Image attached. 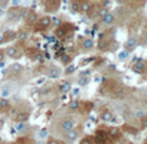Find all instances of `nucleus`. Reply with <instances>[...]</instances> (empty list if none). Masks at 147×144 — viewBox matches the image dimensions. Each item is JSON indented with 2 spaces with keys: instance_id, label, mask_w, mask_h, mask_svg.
Here are the masks:
<instances>
[{
  "instance_id": "f257e3e1",
  "label": "nucleus",
  "mask_w": 147,
  "mask_h": 144,
  "mask_svg": "<svg viewBox=\"0 0 147 144\" xmlns=\"http://www.w3.org/2000/svg\"><path fill=\"white\" fill-rule=\"evenodd\" d=\"M24 13H25V8H20V6H13L8 10L6 13V19L8 20H19L24 18Z\"/></svg>"
},
{
  "instance_id": "f03ea898",
  "label": "nucleus",
  "mask_w": 147,
  "mask_h": 144,
  "mask_svg": "<svg viewBox=\"0 0 147 144\" xmlns=\"http://www.w3.org/2000/svg\"><path fill=\"white\" fill-rule=\"evenodd\" d=\"M51 25H52L51 16H42V18H39L36 20V23L34 24V31H43V30H47Z\"/></svg>"
},
{
  "instance_id": "7ed1b4c3",
  "label": "nucleus",
  "mask_w": 147,
  "mask_h": 144,
  "mask_svg": "<svg viewBox=\"0 0 147 144\" xmlns=\"http://www.w3.org/2000/svg\"><path fill=\"white\" fill-rule=\"evenodd\" d=\"M26 25H34L36 23V20H38V15H36L35 11H33V10H28L25 9V13H24V18Z\"/></svg>"
},
{
  "instance_id": "20e7f679",
  "label": "nucleus",
  "mask_w": 147,
  "mask_h": 144,
  "mask_svg": "<svg viewBox=\"0 0 147 144\" xmlns=\"http://www.w3.org/2000/svg\"><path fill=\"white\" fill-rule=\"evenodd\" d=\"M62 0H45V10L48 13H54L59 9Z\"/></svg>"
},
{
  "instance_id": "39448f33",
  "label": "nucleus",
  "mask_w": 147,
  "mask_h": 144,
  "mask_svg": "<svg viewBox=\"0 0 147 144\" xmlns=\"http://www.w3.org/2000/svg\"><path fill=\"white\" fill-rule=\"evenodd\" d=\"M74 128V122H73L72 119L67 118V119H63L62 123H61V130L62 132H68V130H71Z\"/></svg>"
},
{
  "instance_id": "423d86ee",
  "label": "nucleus",
  "mask_w": 147,
  "mask_h": 144,
  "mask_svg": "<svg viewBox=\"0 0 147 144\" xmlns=\"http://www.w3.org/2000/svg\"><path fill=\"white\" fill-rule=\"evenodd\" d=\"M64 139H65V142H68V143H73V142H76V140L78 139V132H77L76 129H71V130H68V132H65Z\"/></svg>"
},
{
  "instance_id": "0eeeda50",
  "label": "nucleus",
  "mask_w": 147,
  "mask_h": 144,
  "mask_svg": "<svg viewBox=\"0 0 147 144\" xmlns=\"http://www.w3.org/2000/svg\"><path fill=\"white\" fill-rule=\"evenodd\" d=\"M91 9H92V4L88 0H82V1L79 3V11L84 13V14H88V13L91 11Z\"/></svg>"
},
{
  "instance_id": "6e6552de",
  "label": "nucleus",
  "mask_w": 147,
  "mask_h": 144,
  "mask_svg": "<svg viewBox=\"0 0 147 144\" xmlns=\"http://www.w3.org/2000/svg\"><path fill=\"white\" fill-rule=\"evenodd\" d=\"M102 20L106 25H113L116 21V16L113 15L112 13H107V14H105L102 16Z\"/></svg>"
},
{
  "instance_id": "1a4fd4ad",
  "label": "nucleus",
  "mask_w": 147,
  "mask_h": 144,
  "mask_svg": "<svg viewBox=\"0 0 147 144\" xmlns=\"http://www.w3.org/2000/svg\"><path fill=\"white\" fill-rule=\"evenodd\" d=\"M137 45V38H135V36H131V38H128V40L126 42L125 44V48L127 52H131V50H133L136 48Z\"/></svg>"
},
{
  "instance_id": "9d476101",
  "label": "nucleus",
  "mask_w": 147,
  "mask_h": 144,
  "mask_svg": "<svg viewBox=\"0 0 147 144\" xmlns=\"http://www.w3.org/2000/svg\"><path fill=\"white\" fill-rule=\"evenodd\" d=\"M94 142H97V143H106L107 142V132H103V130H97Z\"/></svg>"
},
{
  "instance_id": "9b49d317",
  "label": "nucleus",
  "mask_w": 147,
  "mask_h": 144,
  "mask_svg": "<svg viewBox=\"0 0 147 144\" xmlns=\"http://www.w3.org/2000/svg\"><path fill=\"white\" fill-rule=\"evenodd\" d=\"M133 72L137 73V74H143V73L146 72V64L142 62H138V63H136L135 65H133Z\"/></svg>"
},
{
  "instance_id": "f8f14e48",
  "label": "nucleus",
  "mask_w": 147,
  "mask_h": 144,
  "mask_svg": "<svg viewBox=\"0 0 147 144\" xmlns=\"http://www.w3.org/2000/svg\"><path fill=\"white\" fill-rule=\"evenodd\" d=\"M65 26L67 24H62L61 26H58V28L55 29V36L57 38H59V39H62V38H64V36L67 35V29H65Z\"/></svg>"
},
{
  "instance_id": "ddd939ff",
  "label": "nucleus",
  "mask_w": 147,
  "mask_h": 144,
  "mask_svg": "<svg viewBox=\"0 0 147 144\" xmlns=\"http://www.w3.org/2000/svg\"><path fill=\"white\" fill-rule=\"evenodd\" d=\"M82 48L84 50H92L94 48V43H93V40L91 38H86L82 42Z\"/></svg>"
},
{
  "instance_id": "4468645a",
  "label": "nucleus",
  "mask_w": 147,
  "mask_h": 144,
  "mask_svg": "<svg viewBox=\"0 0 147 144\" xmlns=\"http://www.w3.org/2000/svg\"><path fill=\"white\" fill-rule=\"evenodd\" d=\"M29 119V114L28 113H25V112H19L18 114L15 115V122H18V123H24L26 122V120Z\"/></svg>"
},
{
  "instance_id": "2eb2a0df",
  "label": "nucleus",
  "mask_w": 147,
  "mask_h": 144,
  "mask_svg": "<svg viewBox=\"0 0 147 144\" xmlns=\"http://www.w3.org/2000/svg\"><path fill=\"white\" fill-rule=\"evenodd\" d=\"M107 137H111V138H118L119 137V128L117 127H111L107 130Z\"/></svg>"
},
{
  "instance_id": "dca6fc26",
  "label": "nucleus",
  "mask_w": 147,
  "mask_h": 144,
  "mask_svg": "<svg viewBox=\"0 0 147 144\" xmlns=\"http://www.w3.org/2000/svg\"><path fill=\"white\" fill-rule=\"evenodd\" d=\"M5 54L9 56V58H15L16 55H18V49L15 48V46H8V48L5 49Z\"/></svg>"
},
{
  "instance_id": "f3484780",
  "label": "nucleus",
  "mask_w": 147,
  "mask_h": 144,
  "mask_svg": "<svg viewBox=\"0 0 147 144\" xmlns=\"http://www.w3.org/2000/svg\"><path fill=\"white\" fill-rule=\"evenodd\" d=\"M61 75V70H59L58 68H51L49 69V72H48V76L51 79H55V78H58V76Z\"/></svg>"
},
{
  "instance_id": "a211bd4d",
  "label": "nucleus",
  "mask_w": 147,
  "mask_h": 144,
  "mask_svg": "<svg viewBox=\"0 0 147 144\" xmlns=\"http://www.w3.org/2000/svg\"><path fill=\"white\" fill-rule=\"evenodd\" d=\"M101 119L103 122H111V120H113V114L109 112V110H105V112H102V114H101Z\"/></svg>"
},
{
  "instance_id": "6ab92c4d",
  "label": "nucleus",
  "mask_w": 147,
  "mask_h": 144,
  "mask_svg": "<svg viewBox=\"0 0 147 144\" xmlns=\"http://www.w3.org/2000/svg\"><path fill=\"white\" fill-rule=\"evenodd\" d=\"M9 106H10V103H9L8 99L5 98L0 99V112H6L9 109Z\"/></svg>"
},
{
  "instance_id": "aec40b11",
  "label": "nucleus",
  "mask_w": 147,
  "mask_h": 144,
  "mask_svg": "<svg viewBox=\"0 0 147 144\" xmlns=\"http://www.w3.org/2000/svg\"><path fill=\"white\" fill-rule=\"evenodd\" d=\"M97 46H98V49L99 50H102V52H106V50H108V43L106 42L105 39H101L98 42V44H97Z\"/></svg>"
},
{
  "instance_id": "412c9836",
  "label": "nucleus",
  "mask_w": 147,
  "mask_h": 144,
  "mask_svg": "<svg viewBox=\"0 0 147 144\" xmlns=\"http://www.w3.org/2000/svg\"><path fill=\"white\" fill-rule=\"evenodd\" d=\"M22 70H23V66L20 64H18V63H15V64H13L10 66V72L13 74H19V73H22Z\"/></svg>"
},
{
  "instance_id": "4be33fe9",
  "label": "nucleus",
  "mask_w": 147,
  "mask_h": 144,
  "mask_svg": "<svg viewBox=\"0 0 147 144\" xmlns=\"http://www.w3.org/2000/svg\"><path fill=\"white\" fill-rule=\"evenodd\" d=\"M16 39H18L19 42H25V40L28 39V33L22 30V31H19L18 34H16Z\"/></svg>"
},
{
  "instance_id": "5701e85b",
  "label": "nucleus",
  "mask_w": 147,
  "mask_h": 144,
  "mask_svg": "<svg viewBox=\"0 0 147 144\" xmlns=\"http://www.w3.org/2000/svg\"><path fill=\"white\" fill-rule=\"evenodd\" d=\"M16 38V33L14 31H5L4 33V39L5 40H13Z\"/></svg>"
},
{
  "instance_id": "b1692460",
  "label": "nucleus",
  "mask_w": 147,
  "mask_h": 144,
  "mask_svg": "<svg viewBox=\"0 0 147 144\" xmlns=\"http://www.w3.org/2000/svg\"><path fill=\"white\" fill-rule=\"evenodd\" d=\"M79 109V102L78 100H73V102L69 104V110L74 112V110H78Z\"/></svg>"
},
{
  "instance_id": "393cba45",
  "label": "nucleus",
  "mask_w": 147,
  "mask_h": 144,
  "mask_svg": "<svg viewBox=\"0 0 147 144\" xmlns=\"http://www.w3.org/2000/svg\"><path fill=\"white\" fill-rule=\"evenodd\" d=\"M71 9H72L73 13H78L79 11V1H77V0H73L72 5H71Z\"/></svg>"
},
{
  "instance_id": "a878e982",
  "label": "nucleus",
  "mask_w": 147,
  "mask_h": 144,
  "mask_svg": "<svg viewBox=\"0 0 147 144\" xmlns=\"http://www.w3.org/2000/svg\"><path fill=\"white\" fill-rule=\"evenodd\" d=\"M94 142V138H93V137H91V135H88V137H84V138H83L82 140H81V143L82 144H91V143H93Z\"/></svg>"
},
{
  "instance_id": "bb28decb",
  "label": "nucleus",
  "mask_w": 147,
  "mask_h": 144,
  "mask_svg": "<svg viewBox=\"0 0 147 144\" xmlns=\"http://www.w3.org/2000/svg\"><path fill=\"white\" fill-rule=\"evenodd\" d=\"M71 84H68V83H65V84H62L61 85V90L63 93H67V92H69V90H71Z\"/></svg>"
},
{
  "instance_id": "cd10ccee",
  "label": "nucleus",
  "mask_w": 147,
  "mask_h": 144,
  "mask_svg": "<svg viewBox=\"0 0 147 144\" xmlns=\"http://www.w3.org/2000/svg\"><path fill=\"white\" fill-rule=\"evenodd\" d=\"M107 13H108V10H107L106 8H101L99 9V11H97V16H101L102 18V16L105 14H107Z\"/></svg>"
},
{
  "instance_id": "c85d7f7f",
  "label": "nucleus",
  "mask_w": 147,
  "mask_h": 144,
  "mask_svg": "<svg viewBox=\"0 0 147 144\" xmlns=\"http://www.w3.org/2000/svg\"><path fill=\"white\" fill-rule=\"evenodd\" d=\"M74 70H76V65H73V64L69 65L68 68H67V70H65V74H72Z\"/></svg>"
},
{
  "instance_id": "c756f323",
  "label": "nucleus",
  "mask_w": 147,
  "mask_h": 144,
  "mask_svg": "<svg viewBox=\"0 0 147 144\" xmlns=\"http://www.w3.org/2000/svg\"><path fill=\"white\" fill-rule=\"evenodd\" d=\"M47 143H48V144H61L62 142H61V140H57V139H54V138H48Z\"/></svg>"
},
{
  "instance_id": "7c9ffc66",
  "label": "nucleus",
  "mask_w": 147,
  "mask_h": 144,
  "mask_svg": "<svg viewBox=\"0 0 147 144\" xmlns=\"http://www.w3.org/2000/svg\"><path fill=\"white\" fill-rule=\"evenodd\" d=\"M117 48H118V44L117 43H113V44L111 46H108V49H111L112 52H115V50H117Z\"/></svg>"
},
{
  "instance_id": "2f4dec72",
  "label": "nucleus",
  "mask_w": 147,
  "mask_h": 144,
  "mask_svg": "<svg viewBox=\"0 0 147 144\" xmlns=\"http://www.w3.org/2000/svg\"><path fill=\"white\" fill-rule=\"evenodd\" d=\"M9 1H10V0H0V5H1V6H6L9 4Z\"/></svg>"
},
{
  "instance_id": "473e14b6",
  "label": "nucleus",
  "mask_w": 147,
  "mask_h": 144,
  "mask_svg": "<svg viewBox=\"0 0 147 144\" xmlns=\"http://www.w3.org/2000/svg\"><path fill=\"white\" fill-rule=\"evenodd\" d=\"M3 60H4V52H1V50H0V63H1Z\"/></svg>"
},
{
  "instance_id": "72a5a7b5",
  "label": "nucleus",
  "mask_w": 147,
  "mask_h": 144,
  "mask_svg": "<svg viewBox=\"0 0 147 144\" xmlns=\"http://www.w3.org/2000/svg\"><path fill=\"white\" fill-rule=\"evenodd\" d=\"M67 59H71V56H67V55L63 56V63H64V64L67 63ZM69 62H71V60H68V63H69Z\"/></svg>"
},
{
  "instance_id": "f704fd0d",
  "label": "nucleus",
  "mask_w": 147,
  "mask_h": 144,
  "mask_svg": "<svg viewBox=\"0 0 147 144\" xmlns=\"http://www.w3.org/2000/svg\"><path fill=\"white\" fill-rule=\"evenodd\" d=\"M126 54H127V50H126V53H122V54L119 55V56H121V60H125V56H126Z\"/></svg>"
},
{
  "instance_id": "c9c22d12",
  "label": "nucleus",
  "mask_w": 147,
  "mask_h": 144,
  "mask_svg": "<svg viewBox=\"0 0 147 144\" xmlns=\"http://www.w3.org/2000/svg\"><path fill=\"white\" fill-rule=\"evenodd\" d=\"M115 1L117 3V4H123V3H125L126 0H115Z\"/></svg>"
}]
</instances>
